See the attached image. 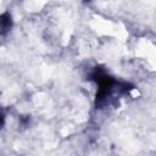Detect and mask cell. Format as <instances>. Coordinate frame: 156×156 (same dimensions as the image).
<instances>
[{
    "mask_svg": "<svg viewBox=\"0 0 156 156\" xmlns=\"http://www.w3.org/2000/svg\"><path fill=\"white\" fill-rule=\"evenodd\" d=\"M0 24H1V35L5 37L6 33L11 29V26H12V21H11V16L9 12H5L1 15L0 17Z\"/></svg>",
    "mask_w": 156,
    "mask_h": 156,
    "instance_id": "obj_1",
    "label": "cell"
}]
</instances>
